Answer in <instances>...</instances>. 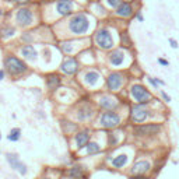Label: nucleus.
Masks as SVG:
<instances>
[{
    "instance_id": "obj_1",
    "label": "nucleus",
    "mask_w": 179,
    "mask_h": 179,
    "mask_svg": "<svg viewBox=\"0 0 179 179\" xmlns=\"http://www.w3.org/2000/svg\"><path fill=\"white\" fill-rule=\"evenodd\" d=\"M59 23H62V28L64 31L62 35L63 39L84 38L91 35V31L97 28V17L88 10H77L69 17L59 20Z\"/></svg>"
},
{
    "instance_id": "obj_2",
    "label": "nucleus",
    "mask_w": 179,
    "mask_h": 179,
    "mask_svg": "<svg viewBox=\"0 0 179 179\" xmlns=\"http://www.w3.org/2000/svg\"><path fill=\"white\" fill-rule=\"evenodd\" d=\"M13 24L21 30H30L39 25V21L42 20L41 6L37 3H30L24 6H17L13 10Z\"/></svg>"
},
{
    "instance_id": "obj_3",
    "label": "nucleus",
    "mask_w": 179,
    "mask_h": 179,
    "mask_svg": "<svg viewBox=\"0 0 179 179\" xmlns=\"http://www.w3.org/2000/svg\"><path fill=\"white\" fill-rule=\"evenodd\" d=\"M91 41H92V45L95 48H98L99 51L109 52L112 51L113 48H116L113 32L108 25L97 27L95 30L92 31V34H91Z\"/></svg>"
},
{
    "instance_id": "obj_4",
    "label": "nucleus",
    "mask_w": 179,
    "mask_h": 179,
    "mask_svg": "<svg viewBox=\"0 0 179 179\" xmlns=\"http://www.w3.org/2000/svg\"><path fill=\"white\" fill-rule=\"evenodd\" d=\"M77 8H78V3L76 0H52L51 3L41 6L42 11H52V14L56 16L58 21L76 13Z\"/></svg>"
},
{
    "instance_id": "obj_5",
    "label": "nucleus",
    "mask_w": 179,
    "mask_h": 179,
    "mask_svg": "<svg viewBox=\"0 0 179 179\" xmlns=\"http://www.w3.org/2000/svg\"><path fill=\"white\" fill-rule=\"evenodd\" d=\"M3 63H4V70H6V73L11 77L13 80H17L20 77L31 73V69H30V66L25 63V60L18 58V56L14 55V53L6 55Z\"/></svg>"
},
{
    "instance_id": "obj_6",
    "label": "nucleus",
    "mask_w": 179,
    "mask_h": 179,
    "mask_svg": "<svg viewBox=\"0 0 179 179\" xmlns=\"http://www.w3.org/2000/svg\"><path fill=\"white\" fill-rule=\"evenodd\" d=\"M126 83V74L122 70L111 71L108 76L105 77V85L109 92H119L123 85Z\"/></svg>"
},
{
    "instance_id": "obj_7",
    "label": "nucleus",
    "mask_w": 179,
    "mask_h": 179,
    "mask_svg": "<svg viewBox=\"0 0 179 179\" xmlns=\"http://www.w3.org/2000/svg\"><path fill=\"white\" fill-rule=\"evenodd\" d=\"M130 97L133 98L136 104H150L151 101H154L153 94L147 90L146 85H143L140 83H136L130 85Z\"/></svg>"
},
{
    "instance_id": "obj_8",
    "label": "nucleus",
    "mask_w": 179,
    "mask_h": 179,
    "mask_svg": "<svg viewBox=\"0 0 179 179\" xmlns=\"http://www.w3.org/2000/svg\"><path fill=\"white\" fill-rule=\"evenodd\" d=\"M153 115V111L147 108V104H134L130 106V121L134 125H140Z\"/></svg>"
},
{
    "instance_id": "obj_9",
    "label": "nucleus",
    "mask_w": 179,
    "mask_h": 179,
    "mask_svg": "<svg viewBox=\"0 0 179 179\" xmlns=\"http://www.w3.org/2000/svg\"><path fill=\"white\" fill-rule=\"evenodd\" d=\"M98 123H99L101 128L112 130V129L118 128L122 123V118L116 111H104L102 113L99 115Z\"/></svg>"
},
{
    "instance_id": "obj_10",
    "label": "nucleus",
    "mask_w": 179,
    "mask_h": 179,
    "mask_svg": "<svg viewBox=\"0 0 179 179\" xmlns=\"http://www.w3.org/2000/svg\"><path fill=\"white\" fill-rule=\"evenodd\" d=\"M59 70L62 71L66 76H77L81 71V64L80 60L76 56H64Z\"/></svg>"
},
{
    "instance_id": "obj_11",
    "label": "nucleus",
    "mask_w": 179,
    "mask_h": 179,
    "mask_svg": "<svg viewBox=\"0 0 179 179\" xmlns=\"http://www.w3.org/2000/svg\"><path fill=\"white\" fill-rule=\"evenodd\" d=\"M126 58H128V52L123 46H119V48H113L112 51L108 52L106 55V59H108V63L113 67H122L125 62H126Z\"/></svg>"
},
{
    "instance_id": "obj_12",
    "label": "nucleus",
    "mask_w": 179,
    "mask_h": 179,
    "mask_svg": "<svg viewBox=\"0 0 179 179\" xmlns=\"http://www.w3.org/2000/svg\"><path fill=\"white\" fill-rule=\"evenodd\" d=\"M162 130L160 123H146V125H136L134 126V134L137 137H151L157 136Z\"/></svg>"
},
{
    "instance_id": "obj_13",
    "label": "nucleus",
    "mask_w": 179,
    "mask_h": 179,
    "mask_svg": "<svg viewBox=\"0 0 179 179\" xmlns=\"http://www.w3.org/2000/svg\"><path fill=\"white\" fill-rule=\"evenodd\" d=\"M101 73L97 69H84L81 70V76H80V81L88 87V88H94L95 85H98V83L101 81Z\"/></svg>"
},
{
    "instance_id": "obj_14",
    "label": "nucleus",
    "mask_w": 179,
    "mask_h": 179,
    "mask_svg": "<svg viewBox=\"0 0 179 179\" xmlns=\"http://www.w3.org/2000/svg\"><path fill=\"white\" fill-rule=\"evenodd\" d=\"M134 14H136V8H134V4L130 3V1H122L121 4L113 10V16L122 20L133 18Z\"/></svg>"
},
{
    "instance_id": "obj_15",
    "label": "nucleus",
    "mask_w": 179,
    "mask_h": 179,
    "mask_svg": "<svg viewBox=\"0 0 179 179\" xmlns=\"http://www.w3.org/2000/svg\"><path fill=\"white\" fill-rule=\"evenodd\" d=\"M98 105L99 108L104 109V111H116L121 105V101L119 98H116L115 95H112V92L109 94H102V95L98 98Z\"/></svg>"
},
{
    "instance_id": "obj_16",
    "label": "nucleus",
    "mask_w": 179,
    "mask_h": 179,
    "mask_svg": "<svg viewBox=\"0 0 179 179\" xmlns=\"http://www.w3.org/2000/svg\"><path fill=\"white\" fill-rule=\"evenodd\" d=\"M88 11L92 16H95L97 18H105L109 16L108 7L104 4L101 0H92L88 1Z\"/></svg>"
},
{
    "instance_id": "obj_17",
    "label": "nucleus",
    "mask_w": 179,
    "mask_h": 179,
    "mask_svg": "<svg viewBox=\"0 0 179 179\" xmlns=\"http://www.w3.org/2000/svg\"><path fill=\"white\" fill-rule=\"evenodd\" d=\"M18 52H20V55L24 58V60L30 62V63L37 62L38 58H39L38 51H37V48H35L32 44H23L18 48Z\"/></svg>"
},
{
    "instance_id": "obj_18",
    "label": "nucleus",
    "mask_w": 179,
    "mask_h": 179,
    "mask_svg": "<svg viewBox=\"0 0 179 179\" xmlns=\"http://www.w3.org/2000/svg\"><path fill=\"white\" fill-rule=\"evenodd\" d=\"M95 115V108L91 105L90 101H84L81 106L77 109V119L80 122H87Z\"/></svg>"
},
{
    "instance_id": "obj_19",
    "label": "nucleus",
    "mask_w": 179,
    "mask_h": 179,
    "mask_svg": "<svg viewBox=\"0 0 179 179\" xmlns=\"http://www.w3.org/2000/svg\"><path fill=\"white\" fill-rule=\"evenodd\" d=\"M6 160L8 161V164L11 165V168H13L14 171H17V172H20L21 175H27V172H28V168H27V165L24 164V162H21L18 158V155L14 153H7L6 154Z\"/></svg>"
},
{
    "instance_id": "obj_20",
    "label": "nucleus",
    "mask_w": 179,
    "mask_h": 179,
    "mask_svg": "<svg viewBox=\"0 0 179 179\" xmlns=\"http://www.w3.org/2000/svg\"><path fill=\"white\" fill-rule=\"evenodd\" d=\"M45 83H46V88L49 90V92H55L62 85V76L59 73H48L45 76Z\"/></svg>"
},
{
    "instance_id": "obj_21",
    "label": "nucleus",
    "mask_w": 179,
    "mask_h": 179,
    "mask_svg": "<svg viewBox=\"0 0 179 179\" xmlns=\"http://www.w3.org/2000/svg\"><path fill=\"white\" fill-rule=\"evenodd\" d=\"M17 35V27L10 23H3L0 25V41L6 42L10 38H14Z\"/></svg>"
},
{
    "instance_id": "obj_22",
    "label": "nucleus",
    "mask_w": 179,
    "mask_h": 179,
    "mask_svg": "<svg viewBox=\"0 0 179 179\" xmlns=\"http://www.w3.org/2000/svg\"><path fill=\"white\" fill-rule=\"evenodd\" d=\"M90 139H91V130H90V129H84V130L77 132L76 136H74V141H76L77 150H83V148L90 143Z\"/></svg>"
},
{
    "instance_id": "obj_23",
    "label": "nucleus",
    "mask_w": 179,
    "mask_h": 179,
    "mask_svg": "<svg viewBox=\"0 0 179 179\" xmlns=\"http://www.w3.org/2000/svg\"><path fill=\"white\" fill-rule=\"evenodd\" d=\"M151 169V162L147 160H140L134 162L130 168V175H144Z\"/></svg>"
},
{
    "instance_id": "obj_24",
    "label": "nucleus",
    "mask_w": 179,
    "mask_h": 179,
    "mask_svg": "<svg viewBox=\"0 0 179 179\" xmlns=\"http://www.w3.org/2000/svg\"><path fill=\"white\" fill-rule=\"evenodd\" d=\"M128 154H118L116 157H113L112 160H111V164L113 165V168H118V169H121L123 166L128 164Z\"/></svg>"
},
{
    "instance_id": "obj_25",
    "label": "nucleus",
    "mask_w": 179,
    "mask_h": 179,
    "mask_svg": "<svg viewBox=\"0 0 179 179\" xmlns=\"http://www.w3.org/2000/svg\"><path fill=\"white\" fill-rule=\"evenodd\" d=\"M101 146L97 143V141H90L88 144L85 146V151H87V154L88 155H94V154H98L101 153Z\"/></svg>"
},
{
    "instance_id": "obj_26",
    "label": "nucleus",
    "mask_w": 179,
    "mask_h": 179,
    "mask_svg": "<svg viewBox=\"0 0 179 179\" xmlns=\"http://www.w3.org/2000/svg\"><path fill=\"white\" fill-rule=\"evenodd\" d=\"M69 176L73 179H80L81 178V175H83V166L81 165H73L71 168H69Z\"/></svg>"
},
{
    "instance_id": "obj_27",
    "label": "nucleus",
    "mask_w": 179,
    "mask_h": 179,
    "mask_svg": "<svg viewBox=\"0 0 179 179\" xmlns=\"http://www.w3.org/2000/svg\"><path fill=\"white\" fill-rule=\"evenodd\" d=\"M119 44H121L123 48H130V46L133 45L128 31H121V34H119Z\"/></svg>"
},
{
    "instance_id": "obj_28",
    "label": "nucleus",
    "mask_w": 179,
    "mask_h": 179,
    "mask_svg": "<svg viewBox=\"0 0 179 179\" xmlns=\"http://www.w3.org/2000/svg\"><path fill=\"white\" fill-rule=\"evenodd\" d=\"M20 137H21V129L18 128H14L10 130V134L7 136V139L10 141H18Z\"/></svg>"
},
{
    "instance_id": "obj_29",
    "label": "nucleus",
    "mask_w": 179,
    "mask_h": 179,
    "mask_svg": "<svg viewBox=\"0 0 179 179\" xmlns=\"http://www.w3.org/2000/svg\"><path fill=\"white\" fill-rule=\"evenodd\" d=\"M101 1H102L104 4L108 7V8H111L112 11H113L116 7H118L122 3V0H101Z\"/></svg>"
},
{
    "instance_id": "obj_30",
    "label": "nucleus",
    "mask_w": 179,
    "mask_h": 179,
    "mask_svg": "<svg viewBox=\"0 0 179 179\" xmlns=\"http://www.w3.org/2000/svg\"><path fill=\"white\" fill-rule=\"evenodd\" d=\"M8 3H13L16 6H24V4H30V3H34L32 0H7Z\"/></svg>"
},
{
    "instance_id": "obj_31",
    "label": "nucleus",
    "mask_w": 179,
    "mask_h": 179,
    "mask_svg": "<svg viewBox=\"0 0 179 179\" xmlns=\"http://www.w3.org/2000/svg\"><path fill=\"white\" fill-rule=\"evenodd\" d=\"M134 18L137 20V21H140V23H144V16L141 13V10H136V14H134Z\"/></svg>"
},
{
    "instance_id": "obj_32",
    "label": "nucleus",
    "mask_w": 179,
    "mask_h": 179,
    "mask_svg": "<svg viewBox=\"0 0 179 179\" xmlns=\"http://www.w3.org/2000/svg\"><path fill=\"white\" fill-rule=\"evenodd\" d=\"M160 95H161V98H162V99H164V102H171V97L168 95V94H166L165 91H164V90H161L160 91Z\"/></svg>"
},
{
    "instance_id": "obj_33",
    "label": "nucleus",
    "mask_w": 179,
    "mask_h": 179,
    "mask_svg": "<svg viewBox=\"0 0 179 179\" xmlns=\"http://www.w3.org/2000/svg\"><path fill=\"white\" fill-rule=\"evenodd\" d=\"M168 42H169V46H171L172 49H178V48H179V45H178V41H176V39H173V38H169V39H168Z\"/></svg>"
},
{
    "instance_id": "obj_34",
    "label": "nucleus",
    "mask_w": 179,
    "mask_h": 179,
    "mask_svg": "<svg viewBox=\"0 0 179 179\" xmlns=\"http://www.w3.org/2000/svg\"><path fill=\"white\" fill-rule=\"evenodd\" d=\"M147 80H148V83L151 84V85H153V88H155V90L158 88V85H160V84L157 83V80H155V77H148Z\"/></svg>"
},
{
    "instance_id": "obj_35",
    "label": "nucleus",
    "mask_w": 179,
    "mask_h": 179,
    "mask_svg": "<svg viewBox=\"0 0 179 179\" xmlns=\"http://www.w3.org/2000/svg\"><path fill=\"white\" fill-rule=\"evenodd\" d=\"M157 60H158V63H160L161 66H165V67H168V66H169V62H168L166 59H164V58H158Z\"/></svg>"
},
{
    "instance_id": "obj_36",
    "label": "nucleus",
    "mask_w": 179,
    "mask_h": 179,
    "mask_svg": "<svg viewBox=\"0 0 179 179\" xmlns=\"http://www.w3.org/2000/svg\"><path fill=\"white\" fill-rule=\"evenodd\" d=\"M129 179H150L147 176H144V175H132Z\"/></svg>"
},
{
    "instance_id": "obj_37",
    "label": "nucleus",
    "mask_w": 179,
    "mask_h": 179,
    "mask_svg": "<svg viewBox=\"0 0 179 179\" xmlns=\"http://www.w3.org/2000/svg\"><path fill=\"white\" fill-rule=\"evenodd\" d=\"M6 78V70L4 69H0V81H3Z\"/></svg>"
},
{
    "instance_id": "obj_38",
    "label": "nucleus",
    "mask_w": 179,
    "mask_h": 179,
    "mask_svg": "<svg viewBox=\"0 0 179 179\" xmlns=\"http://www.w3.org/2000/svg\"><path fill=\"white\" fill-rule=\"evenodd\" d=\"M155 80H157V83L160 84V85H165V81H164V80H161L158 77H155Z\"/></svg>"
},
{
    "instance_id": "obj_39",
    "label": "nucleus",
    "mask_w": 179,
    "mask_h": 179,
    "mask_svg": "<svg viewBox=\"0 0 179 179\" xmlns=\"http://www.w3.org/2000/svg\"><path fill=\"white\" fill-rule=\"evenodd\" d=\"M122 1H130V3H136L137 0H122Z\"/></svg>"
},
{
    "instance_id": "obj_40",
    "label": "nucleus",
    "mask_w": 179,
    "mask_h": 179,
    "mask_svg": "<svg viewBox=\"0 0 179 179\" xmlns=\"http://www.w3.org/2000/svg\"><path fill=\"white\" fill-rule=\"evenodd\" d=\"M42 179H52V178H49V176H44Z\"/></svg>"
},
{
    "instance_id": "obj_41",
    "label": "nucleus",
    "mask_w": 179,
    "mask_h": 179,
    "mask_svg": "<svg viewBox=\"0 0 179 179\" xmlns=\"http://www.w3.org/2000/svg\"><path fill=\"white\" fill-rule=\"evenodd\" d=\"M0 139H1V133H0Z\"/></svg>"
},
{
    "instance_id": "obj_42",
    "label": "nucleus",
    "mask_w": 179,
    "mask_h": 179,
    "mask_svg": "<svg viewBox=\"0 0 179 179\" xmlns=\"http://www.w3.org/2000/svg\"><path fill=\"white\" fill-rule=\"evenodd\" d=\"M88 1H92V0H88Z\"/></svg>"
}]
</instances>
